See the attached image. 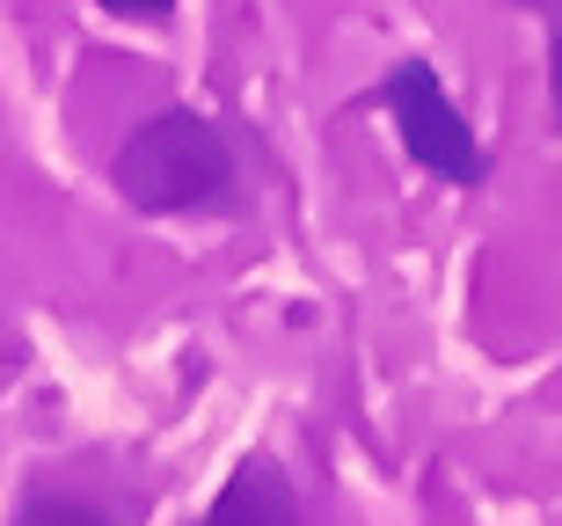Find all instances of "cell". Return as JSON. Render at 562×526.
I'll use <instances>...</instances> for the list:
<instances>
[{
    "label": "cell",
    "instance_id": "1",
    "mask_svg": "<svg viewBox=\"0 0 562 526\" xmlns=\"http://www.w3.org/2000/svg\"><path fill=\"white\" fill-rule=\"evenodd\" d=\"M110 183L132 212H154V220L161 212H205L234 190V154L198 110H161L117 147Z\"/></svg>",
    "mask_w": 562,
    "mask_h": 526
},
{
    "label": "cell",
    "instance_id": "4",
    "mask_svg": "<svg viewBox=\"0 0 562 526\" xmlns=\"http://www.w3.org/2000/svg\"><path fill=\"white\" fill-rule=\"evenodd\" d=\"M15 526H110V519L95 505H81V497H30Z\"/></svg>",
    "mask_w": 562,
    "mask_h": 526
},
{
    "label": "cell",
    "instance_id": "2",
    "mask_svg": "<svg viewBox=\"0 0 562 526\" xmlns=\"http://www.w3.org/2000/svg\"><path fill=\"white\" fill-rule=\"evenodd\" d=\"M387 117H395V132H402V147H409L417 169L446 176V183H482L475 132H468V117L453 110V96L438 88V74L424 59L387 74Z\"/></svg>",
    "mask_w": 562,
    "mask_h": 526
},
{
    "label": "cell",
    "instance_id": "5",
    "mask_svg": "<svg viewBox=\"0 0 562 526\" xmlns=\"http://www.w3.org/2000/svg\"><path fill=\"white\" fill-rule=\"evenodd\" d=\"M95 8H110V15H132V22H161V15H176V0H95Z\"/></svg>",
    "mask_w": 562,
    "mask_h": 526
},
{
    "label": "cell",
    "instance_id": "3",
    "mask_svg": "<svg viewBox=\"0 0 562 526\" xmlns=\"http://www.w3.org/2000/svg\"><path fill=\"white\" fill-rule=\"evenodd\" d=\"M205 526H300V497H292V475L271 454H249V461L227 475V490L212 497Z\"/></svg>",
    "mask_w": 562,
    "mask_h": 526
}]
</instances>
